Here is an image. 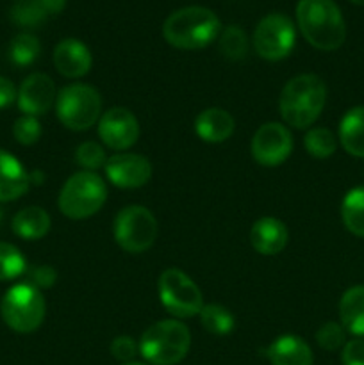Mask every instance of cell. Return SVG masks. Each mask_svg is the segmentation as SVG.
<instances>
[{
  "instance_id": "obj_34",
  "label": "cell",
  "mask_w": 364,
  "mask_h": 365,
  "mask_svg": "<svg viewBox=\"0 0 364 365\" xmlns=\"http://www.w3.org/2000/svg\"><path fill=\"white\" fill-rule=\"evenodd\" d=\"M29 284L34 285L36 289H50L57 280V273L52 266H36L27 271Z\"/></svg>"
},
{
  "instance_id": "obj_18",
  "label": "cell",
  "mask_w": 364,
  "mask_h": 365,
  "mask_svg": "<svg viewBox=\"0 0 364 365\" xmlns=\"http://www.w3.org/2000/svg\"><path fill=\"white\" fill-rule=\"evenodd\" d=\"M271 365H313L314 356L310 346L296 335H282L275 339L266 349Z\"/></svg>"
},
{
  "instance_id": "obj_5",
  "label": "cell",
  "mask_w": 364,
  "mask_h": 365,
  "mask_svg": "<svg viewBox=\"0 0 364 365\" xmlns=\"http://www.w3.org/2000/svg\"><path fill=\"white\" fill-rule=\"evenodd\" d=\"M107 198V185L95 171H79L64 182L59 210L70 220H86L98 212Z\"/></svg>"
},
{
  "instance_id": "obj_3",
  "label": "cell",
  "mask_w": 364,
  "mask_h": 365,
  "mask_svg": "<svg viewBox=\"0 0 364 365\" xmlns=\"http://www.w3.org/2000/svg\"><path fill=\"white\" fill-rule=\"evenodd\" d=\"M220 18L207 7L189 6L175 11L164 20L163 36L171 46L198 50L211 45L220 36Z\"/></svg>"
},
{
  "instance_id": "obj_15",
  "label": "cell",
  "mask_w": 364,
  "mask_h": 365,
  "mask_svg": "<svg viewBox=\"0 0 364 365\" xmlns=\"http://www.w3.org/2000/svg\"><path fill=\"white\" fill-rule=\"evenodd\" d=\"M91 52L82 41L75 38H66L57 43L54 48V66L63 77L79 78L84 77L91 70Z\"/></svg>"
},
{
  "instance_id": "obj_10",
  "label": "cell",
  "mask_w": 364,
  "mask_h": 365,
  "mask_svg": "<svg viewBox=\"0 0 364 365\" xmlns=\"http://www.w3.org/2000/svg\"><path fill=\"white\" fill-rule=\"evenodd\" d=\"M295 24L285 14L271 13L253 31V48L266 61L285 59L295 48Z\"/></svg>"
},
{
  "instance_id": "obj_2",
  "label": "cell",
  "mask_w": 364,
  "mask_h": 365,
  "mask_svg": "<svg viewBox=\"0 0 364 365\" xmlns=\"http://www.w3.org/2000/svg\"><path fill=\"white\" fill-rule=\"evenodd\" d=\"M327 102V86L318 75L302 73L284 86L278 100L280 116L289 127L307 128L320 118Z\"/></svg>"
},
{
  "instance_id": "obj_12",
  "label": "cell",
  "mask_w": 364,
  "mask_h": 365,
  "mask_svg": "<svg viewBox=\"0 0 364 365\" xmlns=\"http://www.w3.org/2000/svg\"><path fill=\"white\" fill-rule=\"evenodd\" d=\"M100 141L111 150H128L139 138V121L125 107H113L98 120Z\"/></svg>"
},
{
  "instance_id": "obj_7",
  "label": "cell",
  "mask_w": 364,
  "mask_h": 365,
  "mask_svg": "<svg viewBox=\"0 0 364 365\" xmlns=\"http://www.w3.org/2000/svg\"><path fill=\"white\" fill-rule=\"evenodd\" d=\"M56 113L61 123L70 130H88L102 114L100 93L89 84L66 86L57 95Z\"/></svg>"
},
{
  "instance_id": "obj_11",
  "label": "cell",
  "mask_w": 364,
  "mask_h": 365,
  "mask_svg": "<svg viewBox=\"0 0 364 365\" xmlns=\"http://www.w3.org/2000/svg\"><path fill=\"white\" fill-rule=\"evenodd\" d=\"M252 157L261 166L273 168L288 160L293 152V135L285 125L271 121L257 128L252 138Z\"/></svg>"
},
{
  "instance_id": "obj_17",
  "label": "cell",
  "mask_w": 364,
  "mask_h": 365,
  "mask_svg": "<svg viewBox=\"0 0 364 365\" xmlns=\"http://www.w3.org/2000/svg\"><path fill=\"white\" fill-rule=\"evenodd\" d=\"M31 178L20 160L6 150H0V202H13L25 195Z\"/></svg>"
},
{
  "instance_id": "obj_40",
  "label": "cell",
  "mask_w": 364,
  "mask_h": 365,
  "mask_svg": "<svg viewBox=\"0 0 364 365\" xmlns=\"http://www.w3.org/2000/svg\"><path fill=\"white\" fill-rule=\"evenodd\" d=\"M2 220H4V212H2V209H0V223H2Z\"/></svg>"
},
{
  "instance_id": "obj_35",
  "label": "cell",
  "mask_w": 364,
  "mask_h": 365,
  "mask_svg": "<svg viewBox=\"0 0 364 365\" xmlns=\"http://www.w3.org/2000/svg\"><path fill=\"white\" fill-rule=\"evenodd\" d=\"M343 365H364V341L363 339H353L343 346L341 351Z\"/></svg>"
},
{
  "instance_id": "obj_8",
  "label": "cell",
  "mask_w": 364,
  "mask_h": 365,
  "mask_svg": "<svg viewBox=\"0 0 364 365\" xmlns=\"http://www.w3.org/2000/svg\"><path fill=\"white\" fill-rule=\"evenodd\" d=\"M113 234L123 252L143 253L156 242L157 221L146 207L128 205L114 217Z\"/></svg>"
},
{
  "instance_id": "obj_4",
  "label": "cell",
  "mask_w": 364,
  "mask_h": 365,
  "mask_svg": "<svg viewBox=\"0 0 364 365\" xmlns=\"http://www.w3.org/2000/svg\"><path fill=\"white\" fill-rule=\"evenodd\" d=\"M191 346V334L178 319H163L143 331L139 355L152 365H177L186 359Z\"/></svg>"
},
{
  "instance_id": "obj_1",
  "label": "cell",
  "mask_w": 364,
  "mask_h": 365,
  "mask_svg": "<svg viewBox=\"0 0 364 365\" xmlns=\"http://www.w3.org/2000/svg\"><path fill=\"white\" fill-rule=\"evenodd\" d=\"M296 21L307 43L318 50H338L346 39V25L334 0H300Z\"/></svg>"
},
{
  "instance_id": "obj_16",
  "label": "cell",
  "mask_w": 364,
  "mask_h": 365,
  "mask_svg": "<svg viewBox=\"0 0 364 365\" xmlns=\"http://www.w3.org/2000/svg\"><path fill=\"white\" fill-rule=\"evenodd\" d=\"M288 228L277 217H261L250 230V242L261 255H277L288 245Z\"/></svg>"
},
{
  "instance_id": "obj_27",
  "label": "cell",
  "mask_w": 364,
  "mask_h": 365,
  "mask_svg": "<svg viewBox=\"0 0 364 365\" xmlns=\"http://www.w3.org/2000/svg\"><path fill=\"white\" fill-rule=\"evenodd\" d=\"M49 16L43 0H16L11 9V18L21 27H38Z\"/></svg>"
},
{
  "instance_id": "obj_25",
  "label": "cell",
  "mask_w": 364,
  "mask_h": 365,
  "mask_svg": "<svg viewBox=\"0 0 364 365\" xmlns=\"http://www.w3.org/2000/svg\"><path fill=\"white\" fill-rule=\"evenodd\" d=\"M303 146L314 159H328L334 155L335 148H338V139H335L334 132L328 128L314 127L303 138Z\"/></svg>"
},
{
  "instance_id": "obj_19",
  "label": "cell",
  "mask_w": 364,
  "mask_h": 365,
  "mask_svg": "<svg viewBox=\"0 0 364 365\" xmlns=\"http://www.w3.org/2000/svg\"><path fill=\"white\" fill-rule=\"evenodd\" d=\"M234 118L231 113L218 107H211V109L202 110L195 120V132L202 141L213 143H223L234 134Z\"/></svg>"
},
{
  "instance_id": "obj_32",
  "label": "cell",
  "mask_w": 364,
  "mask_h": 365,
  "mask_svg": "<svg viewBox=\"0 0 364 365\" xmlns=\"http://www.w3.org/2000/svg\"><path fill=\"white\" fill-rule=\"evenodd\" d=\"M13 135L20 145L31 146L34 143H38L39 138H41V125L36 120V116L24 114V116L14 121Z\"/></svg>"
},
{
  "instance_id": "obj_13",
  "label": "cell",
  "mask_w": 364,
  "mask_h": 365,
  "mask_svg": "<svg viewBox=\"0 0 364 365\" xmlns=\"http://www.w3.org/2000/svg\"><path fill=\"white\" fill-rule=\"evenodd\" d=\"M106 177L120 189L143 187L152 178V164L139 153H116L107 159Z\"/></svg>"
},
{
  "instance_id": "obj_24",
  "label": "cell",
  "mask_w": 364,
  "mask_h": 365,
  "mask_svg": "<svg viewBox=\"0 0 364 365\" xmlns=\"http://www.w3.org/2000/svg\"><path fill=\"white\" fill-rule=\"evenodd\" d=\"M198 316L200 321H202V327L206 328L209 334L228 335L234 330V316H232L231 310L225 309L223 305H218V303L203 305Z\"/></svg>"
},
{
  "instance_id": "obj_6",
  "label": "cell",
  "mask_w": 364,
  "mask_h": 365,
  "mask_svg": "<svg viewBox=\"0 0 364 365\" xmlns=\"http://www.w3.org/2000/svg\"><path fill=\"white\" fill-rule=\"evenodd\" d=\"M45 310L46 305L41 291L29 282L7 289L0 303L4 323L18 334H31L38 330L45 319Z\"/></svg>"
},
{
  "instance_id": "obj_33",
  "label": "cell",
  "mask_w": 364,
  "mask_h": 365,
  "mask_svg": "<svg viewBox=\"0 0 364 365\" xmlns=\"http://www.w3.org/2000/svg\"><path fill=\"white\" fill-rule=\"evenodd\" d=\"M138 353H139V344L134 341V339L128 337V335H120V337H116L113 342H111V355L123 364L134 362Z\"/></svg>"
},
{
  "instance_id": "obj_21",
  "label": "cell",
  "mask_w": 364,
  "mask_h": 365,
  "mask_svg": "<svg viewBox=\"0 0 364 365\" xmlns=\"http://www.w3.org/2000/svg\"><path fill=\"white\" fill-rule=\"evenodd\" d=\"M339 317L346 331L364 337V285L350 287L339 302Z\"/></svg>"
},
{
  "instance_id": "obj_38",
  "label": "cell",
  "mask_w": 364,
  "mask_h": 365,
  "mask_svg": "<svg viewBox=\"0 0 364 365\" xmlns=\"http://www.w3.org/2000/svg\"><path fill=\"white\" fill-rule=\"evenodd\" d=\"M350 2L357 4V6H364V0H350Z\"/></svg>"
},
{
  "instance_id": "obj_9",
  "label": "cell",
  "mask_w": 364,
  "mask_h": 365,
  "mask_svg": "<svg viewBox=\"0 0 364 365\" xmlns=\"http://www.w3.org/2000/svg\"><path fill=\"white\" fill-rule=\"evenodd\" d=\"M159 299L164 309L177 319L198 316L203 298L195 282L177 267L164 269L159 277Z\"/></svg>"
},
{
  "instance_id": "obj_20",
  "label": "cell",
  "mask_w": 364,
  "mask_h": 365,
  "mask_svg": "<svg viewBox=\"0 0 364 365\" xmlns=\"http://www.w3.org/2000/svg\"><path fill=\"white\" fill-rule=\"evenodd\" d=\"M339 143L353 157H364V107H353L339 123Z\"/></svg>"
},
{
  "instance_id": "obj_36",
  "label": "cell",
  "mask_w": 364,
  "mask_h": 365,
  "mask_svg": "<svg viewBox=\"0 0 364 365\" xmlns=\"http://www.w3.org/2000/svg\"><path fill=\"white\" fill-rule=\"evenodd\" d=\"M16 98H18V93L13 82L6 77H0V109L9 107Z\"/></svg>"
},
{
  "instance_id": "obj_29",
  "label": "cell",
  "mask_w": 364,
  "mask_h": 365,
  "mask_svg": "<svg viewBox=\"0 0 364 365\" xmlns=\"http://www.w3.org/2000/svg\"><path fill=\"white\" fill-rule=\"evenodd\" d=\"M27 269L24 255L16 246L9 242H0V282L13 280Z\"/></svg>"
},
{
  "instance_id": "obj_23",
  "label": "cell",
  "mask_w": 364,
  "mask_h": 365,
  "mask_svg": "<svg viewBox=\"0 0 364 365\" xmlns=\"http://www.w3.org/2000/svg\"><path fill=\"white\" fill-rule=\"evenodd\" d=\"M341 220L346 230L357 237H364V187L346 192L341 203Z\"/></svg>"
},
{
  "instance_id": "obj_30",
  "label": "cell",
  "mask_w": 364,
  "mask_h": 365,
  "mask_svg": "<svg viewBox=\"0 0 364 365\" xmlns=\"http://www.w3.org/2000/svg\"><path fill=\"white\" fill-rule=\"evenodd\" d=\"M75 160H77L79 166L84 168V171H95L106 166L107 155L106 150L98 143L86 141L75 150Z\"/></svg>"
},
{
  "instance_id": "obj_14",
  "label": "cell",
  "mask_w": 364,
  "mask_h": 365,
  "mask_svg": "<svg viewBox=\"0 0 364 365\" xmlns=\"http://www.w3.org/2000/svg\"><path fill=\"white\" fill-rule=\"evenodd\" d=\"M18 107L27 116H41L49 113L57 100L56 84L45 73H32L18 89Z\"/></svg>"
},
{
  "instance_id": "obj_28",
  "label": "cell",
  "mask_w": 364,
  "mask_h": 365,
  "mask_svg": "<svg viewBox=\"0 0 364 365\" xmlns=\"http://www.w3.org/2000/svg\"><path fill=\"white\" fill-rule=\"evenodd\" d=\"M39 52H41V45H39L38 38L32 34H18L9 46L11 61L18 66L32 64L38 59Z\"/></svg>"
},
{
  "instance_id": "obj_39",
  "label": "cell",
  "mask_w": 364,
  "mask_h": 365,
  "mask_svg": "<svg viewBox=\"0 0 364 365\" xmlns=\"http://www.w3.org/2000/svg\"><path fill=\"white\" fill-rule=\"evenodd\" d=\"M123 365H146V364H141V362H128V364H123Z\"/></svg>"
},
{
  "instance_id": "obj_26",
  "label": "cell",
  "mask_w": 364,
  "mask_h": 365,
  "mask_svg": "<svg viewBox=\"0 0 364 365\" xmlns=\"http://www.w3.org/2000/svg\"><path fill=\"white\" fill-rule=\"evenodd\" d=\"M220 52L231 61H243L248 53V38L238 25H228L220 32Z\"/></svg>"
},
{
  "instance_id": "obj_31",
  "label": "cell",
  "mask_w": 364,
  "mask_h": 365,
  "mask_svg": "<svg viewBox=\"0 0 364 365\" xmlns=\"http://www.w3.org/2000/svg\"><path fill=\"white\" fill-rule=\"evenodd\" d=\"M316 341L318 346L325 351H335L346 344V330L343 328V324L328 321V323L321 324L320 330L316 331Z\"/></svg>"
},
{
  "instance_id": "obj_22",
  "label": "cell",
  "mask_w": 364,
  "mask_h": 365,
  "mask_svg": "<svg viewBox=\"0 0 364 365\" xmlns=\"http://www.w3.org/2000/svg\"><path fill=\"white\" fill-rule=\"evenodd\" d=\"M49 230L50 216L41 207H25L13 217V232L27 241L45 237Z\"/></svg>"
},
{
  "instance_id": "obj_37",
  "label": "cell",
  "mask_w": 364,
  "mask_h": 365,
  "mask_svg": "<svg viewBox=\"0 0 364 365\" xmlns=\"http://www.w3.org/2000/svg\"><path fill=\"white\" fill-rule=\"evenodd\" d=\"M43 6L49 14H59L66 6V0H43Z\"/></svg>"
}]
</instances>
